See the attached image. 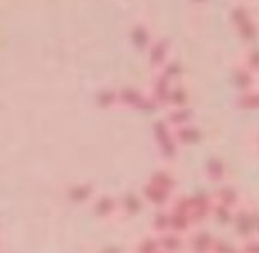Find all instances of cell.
I'll use <instances>...</instances> for the list:
<instances>
[{
  "label": "cell",
  "instance_id": "obj_8",
  "mask_svg": "<svg viewBox=\"0 0 259 253\" xmlns=\"http://www.w3.org/2000/svg\"><path fill=\"white\" fill-rule=\"evenodd\" d=\"M115 204L112 198H108V196H103V198H100L96 202V206H94V211H96V214H100V216H108V214L114 211Z\"/></svg>",
  "mask_w": 259,
  "mask_h": 253
},
{
  "label": "cell",
  "instance_id": "obj_26",
  "mask_svg": "<svg viewBox=\"0 0 259 253\" xmlns=\"http://www.w3.org/2000/svg\"><path fill=\"white\" fill-rule=\"evenodd\" d=\"M215 216H217V220L220 221V223H227V221H231V211L227 209V206L224 204V206H219L215 209Z\"/></svg>",
  "mask_w": 259,
  "mask_h": 253
},
{
  "label": "cell",
  "instance_id": "obj_14",
  "mask_svg": "<svg viewBox=\"0 0 259 253\" xmlns=\"http://www.w3.org/2000/svg\"><path fill=\"white\" fill-rule=\"evenodd\" d=\"M213 248V241L208 234H199L194 237V249H199V251H204V249Z\"/></svg>",
  "mask_w": 259,
  "mask_h": 253
},
{
  "label": "cell",
  "instance_id": "obj_23",
  "mask_svg": "<svg viewBox=\"0 0 259 253\" xmlns=\"http://www.w3.org/2000/svg\"><path fill=\"white\" fill-rule=\"evenodd\" d=\"M153 225H155V228H158V230H165V228L170 227V216H167V214H163V213L156 214Z\"/></svg>",
  "mask_w": 259,
  "mask_h": 253
},
{
  "label": "cell",
  "instance_id": "obj_21",
  "mask_svg": "<svg viewBox=\"0 0 259 253\" xmlns=\"http://www.w3.org/2000/svg\"><path fill=\"white\" fill-rule=\"evenodd\" d=\"M153 182L155 184H158V186H162V188H165V189H170L172 188V184H174V181L169 177L167 174H156V175H153Z\"/></svg>",
  "mask_w": 259,
  "mask_h": 253
},
{
  "label": "cell",
  "instance_id": "obj_27",
  "mask_svg": "<svg viewBox=\"0 0 259 253\" xmlns=\"http://www.w3.org/2000/svg\"><path fill=\"white\" fill-rule=\"evenodd\" d=\"M233 20L236 22V25H241V23H245V22H248V15H247V11H245L243 8H238V9H234L233 11Z\"/></svg>",
  "mask_w": 259,
  "mask_h": 253
},
{
  "label": "cell",
  "instance_id": "obj_19",
  "mask_svg": "<svg viewBox=\"0 0 259 253\" xmlns=\"http://www.w3.org/2000/svg\"><path fill=\"white\" fill-rule=\"evenodd\" d=\"M124 207H126V211H128L130 214L139 213V211H141V200H139L137 196H134V195H128L124 198Z\"/></svg>",
  "mask_w": 259,
  "mask_h": 253
},
{
  "label": "cell",
  "instance_id": "obj_22",
  "mask_svg": "<svg viewBox=\"0 0 259 253\" xmlns=\"http://www.w3.org/2000/svg\"><path fill=\"white\" fill-rule=\"evenodd\" d=\"M169 101H170V103H174V105H185V103H187V92H185L183 89L170 90Z\"/></svg>",
  "mask_w": 259,
  "mask_h": 253
},
{
  "label": "cell",
  "instance_id": "obj_24",
  "mask_svg": "<svg viewBox=\"0 0 259 253\" xmlns=\"http://www.w3.org/2000/svg\"><path fill=\"white\" fill-rule=\"evenodd\" d=\"M162 246H163V249H180L181 241L176 235H167V237L162 239Z\"/></svg>",
  "mask_w": 259,
  "mask_h": 253
},
{
  "label": "cell",
  "instance_id": "obj_11",
  "mask_svg": "<svg viewBox=\"0 0 259 253\" xmlns=\"http://www.w3.org/2000/svg\"><path fill=\"white\" fill-rule=\"evenodd\" d=\"M165 57H167V43L165 41H160L151 50V62L156 66V64H160V62H163Z\"/></svg>",
  "mask_w": 259,
  "mask_h": 253
},
{
  "label": "cell",
  "instance_id": "obj_30",
  "mask_svg": "<svg viewBox=\"0 0 259 253\" xmlns=\"http://www.w3.org/2000/svg\"><path fill=\"white\" fill-rule=\"evenodd\" d=\"M248 66H250L252 69H255V71L259 69V50L252 52V54L248 55Z\"/></svg>",
  "mask_w": 259,
  "mask_h": 253
},
{
  "label": "cell",
  "instance_id": "obj_29",
  "mask_svg": "<svg viewBox=\"0 0 259 253\" xmlns=\"http://www.w3.org/2000/svg\"><path fill=\"white\" fill-rule=\"evenodd\" d=\"M141 251H156L158 249V242L156 241H151V239H148V241H144L141 244Z\"/></svg>",
  "mask_w": 259,
  "mask_h": 253
},
{
  "label": "cell",
  "instance_id": "obj_9",
  "mask_svg": "<svg viewBox=\"0 0 259 253\" xmlns=\"http://www.w3.org/2000/svg\"><path fill=\"white\" fill-rule=\"evenodd\" d=\"M188 216H190V214L174 211L172 216H170V228H174V230H178V232L185 230V228L188 227Z\"/></svg>",
  "mask_w": 259,
  "mask_h": 253
},
{
  "label": "cell",
  "instance_id": "obj_5",
  "mask_svg": "<svg viewBox=\"0 0 259 253\" xmlns=\"http://www.w3.org/2000/svg\"><path fill=\"white\" fill-rule=\"evenodd\" d=\"M155 94H156V99H158V101H169L170 89H169V76H167V75L160 76V78L156 80Z\"/></svg>",
  "mask_w": 259,
  "mask_h": 253
},
{
  "label": "cell",
  "instance_id": "obj_20",
  "mask_svg": "<svg viewBox=\"0 0 259 253\" xmlns=\"http://www.w3.org/2000/svg\"><path fill=\"white\" fill-rule=\"evenodd\" d=\"M243 108H259V94H245L240 99Z\"/></svg>",
  "mask_w": 259,
  "mask_h": 253
},
{
  "label": "cell",
  "instance_id": "obj_12",
  "mask_svg": "<svg viewBox=\"0 0 259 253\" xmlns=\"http://www.w3.org/2000/svg\"><path fill=\"white\" fill-rule=\"evenodd\" d=\"M132 39H134V43L137 48H144L149 41L148 30H146L144 27H137V29L134 30V34H132Z\"/></svg>",
  "mask_w": 259,
  "mask_h": 253
},
{
  "label": "cell",
  "instance_id": "obj_10",
  "mask_svg": "<svg viewBox=\"0 0 259 253\" xmlns=\"http://www.w3.org/2000/svg\"><path fill=\"white\" fill-rule=\"evenodd\" d=\"M91 186H75V188H71V191H69V198L73 200V202H83L85 198H89L91 196Z\"/></svg>",
  "mask_w": 259,
  "mask_h": 253
},
{
  "label": "cell",
  "instance_id": "obj_33",
  "mask_svg": "<svg viewBox=\"0 0 259 253\" xmlns=\"http://www.w3.org/2000/svg\"><path fill=\"white\" fill-rule=\"evenodd\" d=\"M195 2H202V0H195Z\"/></svg>",
  "mask_w": 259,
  "mask_h": 253
},
{
  "label": "cell",
  "instance_id": "obj_1",
  "mask_svg": "<svg viewBox=\"0 0 259 253\" xmlns=\"http://www.w3.org/2000/svg\"><path fill=\"white\" fill-rule=\"evenodd\" d=\"M155 135L160 142V149H162V153L165 154V156L172 158L174 153H176V149H174V143H172V140H170V133L167 131V128H165V122H158V124H155Z\"/></svg>",
  "mask_w": 259,
  "mask_h": 253
},
{
  "label": "cell",
  "instance_id": "obj_32",
  "mask_svg": "<svg viewBox=\"0 0 259 253\" xmlns=\"http://www.w3.org/2000/svg\"><path fill=\"white\" fill-rule=\"evenodd\" d=\"M247 249H259V244H255V246H248Z\"/></svg>",
  "mask_w": 259,
  "mask_h": 253
},
{
  "label": "cell",
  "instance_id": "obj_17",
  "mask_svg": "<svg viewBox=\"0 0 259 253\" xmlns=\"http://www.w3.org/2000/svg\"><path fill=\"white\" fill-rule=\"evenodd\" d=\"M252 82H254V78H252V75L248 71H238L236 73V85L240 87V89H243V90L250 89Z\"/></svg>",
  "mask_w": 259,
  "mask_h": 253
},
{
  "label": "cell",
  "instance_id": "obj_28",
  "mask_svg": "<svg viewBox=\"0 0 259 253\" xmlns=\"http://www.w3.org/2000/svg\"><path fill=\"white\" fill-rule=\"evenodd\" d=\"M165 75L169 76V78L180 76L181 75V64H180V62H170V64L165 68Z\"/></svg>",
  "mask_w": 259,
  "mask_h": 253
},
{
  "label": "cell",
  "instance_id": "obj_6",
  "mask_svg": "<svg viewBox=\"0 0 259 253\" xmlns=\"http://www.w3.org/2000/svg\"><path fill=\"white\" fill-rule=\"evenodd\" d=\"M199 138H201V133L195 128H181L178 131V140L183 143H195Z\"/></svg>",
  "mask_w": 259,
  "mask_h": 253
},
{
  "label": "cell",
  "instance_id": "obj_18",
  "mask_svg": "<svg viewBox=\"0 0 259 253\" xmlns=\"http://www.w3.org/2000/svg\"><path fill=\"white\" fill-rule=\"evenodd\" d=\"M115 103V92H112V90H103V92L98 94V105L100 107H110V105Z\"/></svg>",
  "mask_w": 259,
  "mask_h": 253
},
{
  "label": "cell",
  "instance_id": "obj_16",
  "mask_svg": "<svg viewBox=\"0 0 259 253\" xmlns=\"http://www.w3.org/2000/svg\"><path fill=\"white\" fill-rule=\"evenodd\" d=\"M219 198L222 200V204H226V206H231V204H234L238 200V193L234 191L231 186H226V188L220 189Z\"/></svg>",
  "mask_w": 259,
  "mask_h": 253
},
{
  "label": "cell",
  "instance_id": "obj_3",
  "mask_svg": "<svg viewBox=\"0 0 259 253\" xmlns=\"http://www.w3.org/2000/svg\"><path fill=\"white\" fill-rule=\"evenodd\" d=\"M144 193H146V196L155 204H163L167 200V196H169V189L162 188V186L155 184V182L149 184L148 188L144 189Z\"/></svg>",
  "mask_w": 259,
  "mask_h": 253
},
{
  "label": "cell",
  "instance_id": "obj_31",
  "mask_svg": "<svg viewBox=\"0 0 259 253\" xmlns=\"http://www.w3.org/2000/svg\"><path fill=\"white\" fill-rule=\"evenodd\" d=\"M254 230L259 232V214H254Z\"/></svg>",
  "mask_w": 259,
  "mask_h": 253
},
{
  "label": "cell",
  "instance_id": "obj_15",
  "mask_svg": "<svg viewBox=\"0 0 259 253\" xmlns=\"http://www.w3.org/2000/svg\"><path fill=\"white\" fill-rule=\"evenodd\" d=\"M238 27H240V34H241L243 39H247V41L255 39V36H257V29H255V25L250 22V20L245 22V23H241V25H238Z\"/></svg>",
  "mask_w": 259,
  "mask_h": 253
},
{
  "label": "cell",
  "instance_id": "obj_13",
  "mask_svg": "<svg viewBox=\"0 0 259 253\" xmlns=\"http://www.w3.org/2000/svg\"><path fill=\"white\" fill-rule=\"evenodd\" d=\"M208 172H209V177H211V179H222L224 177V165H222V161L217 160V158L209 160Z\"/></svg>",
  "mask_w": 259,
  "mask_h": 253
},
{
  "label": "cell",
  "instance_id": "obj_4",
  "mask_svg": "<svg viewBox=\"0 0 259 253\" xmlns=\"http://www.w3.org/2000/svg\"><path fill=\"white\" fill-rule=\"evenodd\" d=\"M236 228L240 235H248L254 230V214L240 213V216L236 218Z\"/></svg>",
  "mask_w": 259,
  "mask_h": 253
},
{
  "label": "cell",
  "instance_id": "obj_25",
  "mask_svg": "<svg viewBox=\"0 0 259 253\" xmlns=\"http://www.w3.org/2000/svg\"><path fill=\"white\" fill-rule=\"evenodd\" d=\"M190 119H192L190 110H180V112H176V114L170 115V121H172L174 124H183V122L190 121Z\"/></svg>",
  "mask_w": 259,
  "mask_h": 253
},
{
  "label": "cell",
  "instance_id": "obj_7",
  "mask_svg": "<svg viewBox=\"0 0 259 253\" xmlns=\"http://www.w3.org/2000/svg\"><path fill=\"white\" fill-rule=\"evenodd\" d=\"M119 97H121V101L124 105H130V107H134V108H137V105L142 101V96L135 89H124Z\"/></svg>",
  "mask_w": 259,
  "mask_h": 253
},
{
  "label": "cell",
  "instance_id": "obj_2",
  "mask_svg": "<svg viewBox=\"0 0 259 253\" xmlns=\"http://www.w3.org/2000/svg\"><path fill=\"white\" fill-rule=\"evenodd\" d=\"M209 209V200L206 196H195L190 200V214L194 220H202Z\"/></svg>",
  "mask_w": 259,
  "mask_h": 253
}]
</instances>
